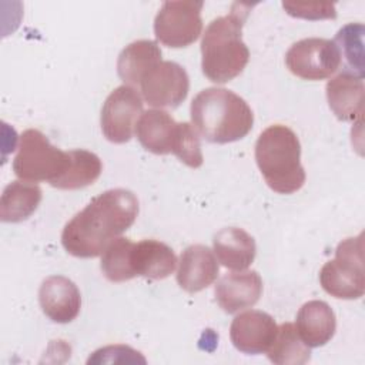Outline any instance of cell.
Segmentation results:
<instances>
[{"label": "cell", "mask_w": 365, "mask_h": 365, "mask_svg": "<svg viewBox=\"0 0 365 365\" xmlns=\"http://www.w3.org/2000/svg\"><path fill=\"white\" fill-rule=\"evenodd\" d=\"M138 215V198L125 188H111L94 197L63 228L61 244L73 257L94 258L127 231Z\"/></svg>", "instance_id": "1"}, {"label": "cell", "mask_w": 365, "mask_h": 365, "mask_svg": "<svg viewBox=\"0 0 365 365\" xmlns=\"http://www.w3.org/2000/svg\"><path fill=\"white\" fill-rule=\"evenodd\" d=\"M252 4L234 3L225 16L214 19L201 40V68L214 83L224 84L242 73L250 50L242 41V27Z\"/></svg>", "instance_id": "2"}, {"label": "cell", "mask_w": 365, "mask_h": 365, "mask_svg": "<svg viewBox=\"0 0 365 365\" xmlns=\"http://www.w3.org/2000/svg\"><path fill=\"white\" fill-rule=\"evenodd\" d=\"M192 127L210 143L227 144L244 138L252 128L254 114L248 103L231 90H201L190 107Z\"/></svg>", "instance_id": "3"}, {"label": "cell", "mask_w": 365, "mask_h": 365, "mask_svg": "<svg viewBox=\"0 0 365 365\" xmlns=\"http://www.w3.org/2000/svg\"><path fill=\"white\" fill-rule=\"evenodd\" d=\"M255 161L267 185L279 194H292L305 184L301 144L287 125L272 124L255 143Z\"/></svg>", "instance_id": "4"}, {"label": "cell", "mask_w": 365, "mask_h": 365, "mask_svg": "<svg viewBox=\"0 0 365 365\" xmlns=\"http://www.w3.org/2000/svg\"><path fill=\"white\" fill-rule=\"evenodd\" d=\"M70 163V151L54 147L41 131L29 128L20 135L13 171L23 181H48L53 185L64 175Z\"/></svg>", "instance_id": "5"}, {"label": "cell", "mask_w": 365, "mask_h": 365, "mask_svg": "<svg viewBox=\"0 0 365 365\" xmlns=\"http://www.w3.org/2000/svg\"><path fill=\"white\" fill-rule=\"evenodd\" d=\"M362 234L342 240L335 258L319 271V282L325 292L339 299H358L365 292L364 240Z\"/></svg>", "instance_id": "6"}, {"label": "cell", "mask_w": 365, "mask_h": 365, "mask_svg": "<svg viewBox=\"0 0 365 365\" xmlns=\"http://www.w3.org/2000/svg\"><path fill=\"white\" fill-rule=\"evenodd\" d=\"M201 0L164 1L154 19V34L160 43L173 48L192 44L202 31Z\"/></svg>", "instance_id": "7"}, {"label": "cell", "mask_w": 365, "mask_h": 365, "mask_svg": "<svg viewBox=\"0 0 365 365\" xmlns=\"http://www.w3.org/2000/svg\"><path fill=\"white\" fill-rule=\"evenodd\" d=\"M288 70L304 80H325L341 67V57L334 40L308 37L294 43L287 54Z\"/></svg>", "instance_id": "8"}, {"label": "cell", "mask_w": 365, "mask_h": 365, "mask_svg": "<svg viewBox=\"0 0 365 365\" xmlns=\"http://www.w3.org/2000/svg\"><path fill=\"white\" fill-rule=\"evenodd\" d=\"M143 98L140 93L127 84L114 88L101 107L100 124L104 137L123 144L133 138L137 118L143 114Z\"/></svg>", "instance_id": "9"}, {"label": "cell", "mask_w": 365, "mask_h": 365, "mask_svg": "<svg viewBox=\"0 0 365 365\" xmlns=\"http://www.w3.org/2000/svg\"><path fill=\"white\" fill-rule=\"evenodd\" d=\"M138 86L150 106L175 108L188 96L190 78L185 68L178 63L161 60L143 76Z\"/></svg>", "instance_id": "10"}, {"label": "cell", "mask_w": 365, "mask_h": 365, "mask_svg": "<svg viewBox=\"0 0 365 365\" xmlns=\"http://www.w3.org/2000/svg\"><path fill=\"white\" fill-rule=\"evenodd\" d=\"M277 331L278 325L269 314L250 309L232 319L230 338L238 351L248 355H257L269 349Z\"/></svg>", "instance_id": "11"}, {"label": "cell", "mask_w": 365, "mask_h": 365, "mask_svg": "<svg viewBox=\"0 0 365 365\" xmlns=\"http://www.w3.org/2000/svg\"><path fill=\"white\" fill-rule=\"evenodd\" d=\"M38 302L48 319L57 324H68L80 314L81 294L67 277L51 275L40 285Z\"/></svg>", "instance_id": "12"}, {"label": "cell", "mask_w": 365, "mask_h": 365, "mask_svg": "<svg viewBox=\"0 0 365 365\" xmlns=\"http://www.w3.org/2000/svg\"><path fill=\"white\" fill-rule=\"evenodd\" d=\"M214 294L224 312L235 314L258 302L262 294V279L257 271L225 274L218 279Z\"/></svg>", "instance_id": "13"}, {"label": "cell", "mask_w": 365, "mask_h": 365, "mask_svg": "<svg viewBox=\"0 0 365 365\" xmlns=\"http://www.w3.org/2000/svg\"><path fill=\"white\" fill-rule=\"evenodd\" d=\"M218 272L220 267L211 248L194 244L180 255L177 282L184 291L194 294L210 287L217 279Z\"/></svg>", "instance_id": "14"}, {"label": "cell", "mask_w": 365, "mask_h": 365, "mask_svg": "<svg viewBox=\"0 0 365 365\" xmlns=\"http://www.w3.org/2000/svg\"><path fill=\"white\" fill-rule=\"evenodd\" d=\"M181 123H177L167 111L151 108L140 115L135 124V135L147 151L164 155L174 151Z\"/></svg>", "instance_id": "15"}, {"label": "cell", "mask_w": 365, "mask_h": 365, "mask_svg": "<svg viewBox=\"0 0 365 365\" xmlns=\"http://www.w3.org/2000/svg\"><path fill=\"white\" fill-rule=\"evenodd\" d=\"M328 106L336 118L342 121L362 120L365 86L364 78L341 71L325 87Z\"/></svg>", "instance_id": "16"}, {"label": "cell", "mask_w": 365, "mask_h": 365, "mask_svg": "<svg viewBox=\"0 0 365 365\" xmlns=\"http://www.w3.org/2000/svg\"><path fill=\"white\" fill-rule=\"evenodd\" d=\"M295 328L305 345L318 348L332 339L336 329V318L325 301L312 299L299 308Z\"/></svg>", "instance_id": "17"}, {"label": "cell", "mask_w": 365, "mask_h": 365, "mask_svg": "<svg viewBox=\"0 0 365 365\" xmlns=\"http://www.w3.org/2000/svg\"><path fill=\"white\" fill-rule=\"evenodd\" d=\"M177 265V257L171 247L158 240H143L131 248V267L137 275L164 279L171 275Z\"/></svg>", "instance_id": "18"}, {"label": "cell", "mask_w": 365, "mask_h": 365, "mask_svg": "<svg viewBox=\"0 0 365 365\" xmlns=\"http://www.w3.org/2000/svg\"><path fill=\"white\" fill-rule=\"evenodd\" d=\"M218 261L230 269L244 271L255 258L257 247L254 238L242 228L227 227L220 230L212 240Z\"/></svg>", "instance_id": "19"}, {"label": "cell", "mask_w": 365, "mask_h": 365, "mask_svg": "<svg viewBox=\"0 0 365 365\" xmlns=\"http://www.w3.org/2000/svg\"><path fill=\"white\" fill-rule=\"evenodd\" d=\"M161 61V50L154 40H135L125 46L117 58V73L127 86H138L143 76Z\"/></svg>", "instance_id": "20"}, {"label": "cell", "mask_w": 365, "mask_h": 365, "mask_svg": "<svg viewBox=\"0 0 365 365\" xmlns=\"http://www.w3.org/2000/svg\"><path fill=\"white\" fill-rule=\"evenodd\" d=\"M41 195V188L34 182L11 181L4 187L0 198V220L3 222L27 220L37 210Z\"/></svg>", "instance_id": "21"}, {"label": "cell", "mask_w": 365, "mask_h": 365, "mask_svg": "<svg viewBox=\"0 0 365 365\" xmlns=\"http://www.w3.org/2000/svg\"><path fill=\"white\" fill-rule=\"evenodd\" d=\"M267 355L271 362L278 365H302L311 359V349L298 335L295 325L285 322L278 327Z\"/></svg>", "instance_id": "22"}, {"label": "cell", "mask_w": 365, "mask_h": 365, "mask_svg": "<svg viewBox=\"0 0 365 365\" xmlns=\"http://www.w3.org/2000/svg\"><path fill=\"white\" fill-rule=\"evenodd\" d=\"M70 155V167L51 187L58 190H78L93 184L100 177L103 164L97 154L80 148L71 150Z\"/></svg>", "instance_id": "23"}, {"label": "cell", "mask_w": 365, "mask_h": 365, "mask_svg": "<svg viewBox=\"0 0 365 365\" xmlns=\"http://www.w3.org/2000/svg\"><path fill=\"white\" fill-rule=\"evenodd\" d=\"M364 24L362 23H348L336 33L334 43L338 47L341 64L345 73H351L356 77L364 78Z\"/></svg>", "instance_id": "24"}, {"label": "cell", "mask_w": 365, "mask_h": 365, "mask_svg": "<svg viewBox=\"0 0 365 365\" xmlns=\"http://www.w3.org/2000/svg\"><path fill=\"white\" fill-rule=\"evenodd\" d=\"M133 245L134 242L130 238L117 237L103 251L100 268L108 281L124 282L135 277L131 267Z\"/></svg>", "instance_id": "25"}, {"label": "cell", "mask_w": 365, "mask_h": 365, "mask_svg": "<svg viewBox=\"0 0 365 365\" xmlns=\"http://www.w3.org/2000/svg\"><path fill=\"white\" fill-rule=\"evenodd\" d=\"M177 158L190 168H198L204 163L200 137L197 130L190 123H181L178 140L173 151Z\"/></svg>", "instance_id": "26"}, {"label": "cell", "mask_w": 365, "mask_h": 365, "mask_svg": "<svg viewBox=\"0 0 365 365\" xmlns=\"http://www.w3.org/2000/svg\"><path fill=\"white\" fill-rule=\"evenodd\" d=\"M282 7L292 17L319 20V19H335V4L329 1H284Z\"/></svg>", "instance_id": "27"}, {"label": "cell", "mask_w": 365, "mask_h": 365, "mask_svg": "<svg viewBox=\"0 0 365 365\" xmlns=\"http://www.w3.org/2000/svg\"><path fill=\"white\" fill-rule=\"evenodd\" d=\"M88 364L101 362H145L138 351L125 345H110L97 349L87 361Z\"/></svg>", "instance_id": "28"}]
</instances>
